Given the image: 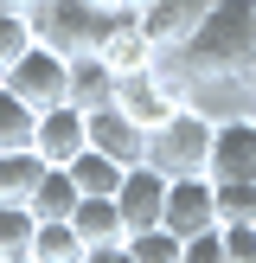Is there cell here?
<instances>
[{"label": "cell", "mask_w": 256, "mask_h": 263, "mask_svg": "<svg viewBox=\"0 0 256 263\" xmlns=\"http://www.w3.org/2000/svg\"><path fill=\"white\" fill-rule=\"evenodd\" d=\"M199 90H250L256 77V0H218L199 32L173 51Z\"/></svg>", "instance_id": "cell-1"}, {"label": "cell", "mask_w": 256, "mask_h": 263, "mask_svg": "<svg viewBox=\"0 0 256 263\" xmlns=\"http://www.w3.org/2000/svg\"><path fill=\"white\" fill-rule=\"evenodd\" d=\"M211 122L218 116L205 103H186L179 116H166L147 135V161L160 174H205V161H211Z\"/></svg>", "instance_id": "cell-2"}, {"label": "cell", "mask_w": 256, "mask_h": 263, "mask_svg": "<svg viewBox=\"0 0 256 263\" xmlns=\"http://www.w3.org/2000/svg\"><path fill=\"white\" fill-rule=\"evenodd\" d=\"M102 32H109V13L90 7V0H38V7H32V39L51 45L58 58H83V51H96Z\"/></svg>", "instance_id": "cell-3"}, {"label": "cell", "mask_w": 256, "mask_h": 263, "mask_svg": "<svg viewBox=\"0 0 256 263\" xmlns=\"http://www.w3.org/2000/svg\"><path fill=\"white\" fill-rule=\"evenodd\" d=\"M0 84H7L19 103H32V109L71 103V58H58L51 45H38V39H32V45L7 64V77H0Z\"/></svg>", "instance_id": "cell-4"}, {"label": "cell", "mask_w": 256, "mask_h": 263, "mask_svg": "<svg viewBox=\"0 0 256 263\" xmlns=\"http://www.w3.org/2000/svg\"><path fill=\"white\" fill-rule=\"evenodd\" d=\"M160 225L173 231V238H192V231L218 225V180H211V174H166Z\"/></svg>", "instance_id": "cell-5"}, {"label": "cell", "mask_w": 256, "mask_h": 263, "mask_svg": "<svg viewBox=\"0 0 256 263\" xmlns=\"http://www.w3.org/2000/svg\"><path fill=\"white\" fill-rule=\"evenodd\" d=\"M96 58L109 64L115 77H135V71H154V64H160V45L147 39V26H141L135 7H115L109 13V32H102V45H96Z\"/></svg>", "instance_id": "cell-6"}, {"label": "cell", "mask_w": 256, "mask_h": 263, "mask_svg": "<svg viewBox=\"0 0 256 263\" xmlns=\"http://www.w3.org/2000/svg\"><path fill=\"white\" fill-rule=\"evenodd\" d=\"M211 180H256V109L243 116H218L211 122Z\"/></svg>", "instance_id": "cell-7"}, {"label": "cell", "mask_w": 256, "mask_h": 263, "mask_svg": "<svg viewBox=\"0 0 256 263\" xmlns=\"http://www.w3.org/2000/svg\"><path fill=\"white\" fill-rule=\"evenodd\" d=\"M90 148V122L77 103H51V109H38V128H32V154L45 167H71L77 154Z\"/></svg>", "instance_id": "cell-8"}, {"label": "cell", "mask_w": 256, "mask_h": 263, "mask_svg": "<svg viewBox=\"0 0 256 263\" xmlns=\"http://www.w3.org/2000/svg\"><path fill=\"white\" fill-rule=\"evenodd\" d=\"M115 205H122L128 231L160 225V205H166V174H160L154 161H135V167L122 174V186H115Z\"/></svg>", "instance_id": "cell-9"}, {"label": "cell", "mask_w": 256, "mask_h": 263, "mask_svg": "<svg viewBox=\"0 0 256 263\" xmlns=\"http://www.w3.org/2000/svg\"><path fill=\"white\" fill-rule=\"evenodd\" d=\"M83 122H90V148L115 154L122 167L147 161V128H141V122H128L115 103H102V109H83Z\"/></svg>", "instance_id": "cell-10"}, {"label": "cell", "mask_w": 256, "mask_h": 263, "mask_svg": "<svg viewBox=\"0 0 256 263\" xmlns=\"http://www.w3.org/2000/svg\"><path fill=\"white\" fill-rule=\"evenodd\" d=\"M211 7H218V0H147V7H141V26H147V39L160 51H179L192 32H199V20Z\"/></svg>", "instance_id": "cell-11"}, {"label": "cell", "mask_w": 256, "mask_h": 263, "mask_svg": "<svg viewBox=\"0 0 256 263\" xmlns=\"http://www.w3.org/2000/svg\"><path fill=\"white\" fill-rule=\"evenodd\" d=\"M71 225H77V238H83V251L128 244V218H122V205H115V199H77Z\"/></svg>", "instance_id": "cell-12"}, {"label": "cell", "mask_w": 256, "mask_h": 263, "mask_svg": "<svg viewBox=\"0 0 256 263\" xmlns=\"http://www.w3.org/2000/svg\"><path fill=\"white\" fill-rule=\"evenodd\" d=\"M122 174H128V167L115 161V154H102V148H83V154L71 161V180H77V193H83V199H115Z\"/></svg>", "instance_id": "cell-13"}, {"label": "cell", "mask_w": 256, "mask_h": 263, "mask_svg": "<svg viewBox=\"0 0 256 263\" xmlns=\"http://www.w3.org/2000/svg\"><path fill=\"white\" fill-rule=\"evenodd\" d=\"M71 103H77V109H102V103H115V71L96 58V51L71 58Z\"/></svg>", "instance_id": "cell-14"}, {"label": "cell", "mask_w": 256, "mask_h": 263, "mask_svg": "<svg viewBox=\"0 0 256 263\" xmlns=\"http://www.w3.org/2000/svg\"><path fill=\"white\" fill-rule=\"evenodd\" d=\"M77 199H83V193H77L71 167H45L26 205H32V218H71V212H77Z\"/></svg>", "instance_id": "cell-15"}, {"label": "cell", "mask_w": 256, "mask_h": 263, "mask_svg": "<svg viewBox=\"0 0 256 263\" xmlns=\"http://www.w3.org/2000/svg\"><path fill=\"white\" fill-rule=\"evenodd\" d=\"M26 257H32V263H77V257H83V238H77L71 218H38Z\"/></svg>", "instance_id": "cell-16"}, {"label": "cell", "mask_w": 256, "mask_h": 263, "mask_svg": "<svg viewBox=\"0 0 256 263\" xmlns=\"http://www.w3.org/2000/svg\"><path fill=\"white\" fill-rule=\"evenodd\" d=\"M38 174H45V161L32 148H0V199H32Z\"/></svg>", "instance_id": "cell-17"}, {"label": "cell", "mask_w": 256, "mask_h": 263, "mask_svg": "<svg viewBox=\"0 0 256 263\" xmlns=\"http://www.w3.org/2000/svg\"><path fill=\"white\" fill-rule=\"evenodd\" d=\"M32 231H38L32 205L26 199H0V257H26L32 251Z\"/></svg>", "instance_id": "cell-18"}, {"label": "cell", "mask_w": 256, "mask_h": 263, "mask_svg": "<svg viewBox=\"0 0 256 263\" xmlns=\"http://www.w3.org/2000/svg\"><path fill=\"white\" fill-rule=\"evenodd\" d=\"M32 128H38V109L0 84V148H32Z\"/></svg>", "instance_id": "cell-19"}, {"label": "cell", "mask_w": 256, "mask_h": 263, "mask_svg": "<svg viewBox=\"0 0 256 263\" xmlns=\"http://www.w3.org/2000/svg\"><path fill=\"white\" fill-rule=\"evenodd\" d=\"M179 244H186V238H173L166 225L128 231V257H135V263H179Z\"/></svg>", "instance_id": "cell-20"}, {"label": "cell", "mask_w": 256, "mask_h": 263, "mask_svg": "<svg viewBox=\"0 0 256 263\" xmlns=\"http://www.w3.org/2000/svg\"><path fill=\"white\" fill-rule=\"evenodd\" d=\"M26 45H32V13H13V7H0V77H7V64L19 58Z\"/></svg>", "instance_id": "cell-21"}, {"label": "cell", "mask_w": 256, "mask_h": 263, "mask_svg": "<svg viewBox=\"0 0 256 263\" xmlns=\"http://www.w3.org/2000/svg\"><path fill=\"white\" fill-rule=\"evenodd\" d=\"M179 263H230V251H224V231H218V225L192 231V238L179 244Z\"/></svg>", "instance_id": "cell-22"}, {"label": "cell", "mask_w": 256, "mask_h": 263, "mask_svg": "<svg viewBox=\"0 0 256 263\" xmlns=\"http://www.w3.org/2000/svg\"><path fill=\"white\" fill-rule=\"evenodd\" d=\"M90 263H135V257H128V244H109V251H83Z\"/></svg>", "instance_id": "cell-23"}, {"label": "cell", "mask_w": 256, "mask_h": 263, "mask_svg": "<svg viewBox=\"0 0 256 263\" xmlns=\"http://www.w3.org/2000/svg\"><path fill=\"white\" fill-rule=\"evenodd\" d=\"M0 7H13V13H32V7H38V0H0Z\"/></svg>", "instance_id": "cell-24"}, {"label": "cell", "mask_w": 256, "mask_h": 263, "mask_svg": "<svg viewBox=\"0 0 256 263\" xmlns=\"http://www.w3.org/2000/svg\"><path fill=\"white\" fill-rule=\"evenodd\" d=\"M90 7H102V13H115V7H122V0H90Z\"/></svg>", "instance_id": "cell-25"}, {"label": "cell", "mask_w": 256, "mask_h": 263, "mask_svg": "<svg viewBox=\"0 0 256 263\" xmlns=\"http://www.w3.org/2000/svg\"><path fill=\"white\" fill-rule=\"evenodd\" d=\"M122 7H135V13H141V7H147V0H122Z\"/></svg>", "instance_id": "cell-26"}, {"label": "cell", "mask_w": 256, "mask_h": 263, "mask_svg": "<svg viewBox=\"0 0 256 263\" xmlns=\"http://www.w3.org/2000/svg\"><path fill=\"white\" fill-rule=\"evenodd\" d=\"M0 263H32V257H0Z\"/></svg>", "instance_id": "cell-27"}, {"label": "cell", "mask_w": 256, "mask_h": 263, "mask_svg": "<svg viewBox=\"0 0 256 263\" xmlns=\"http://www.w3.org/2000/svg\"><path fill=\"white\" fill-rule=\"evenodd\" d=\"M243 263H256V251H250V257H243Z\"/></svg>", "instance_id": "cell-28"}, {"label": "cell", "mask_w": 256, "mask_h": 263, "mask_svg": "<svg viewBox=\"0 0 256 263\" xmlns=\"http://www.w3.org/2000/svg\"><path fill=\"white\" fill-rule=\"evenodd\" d=\"M77 263H90V257H77Z\"/></svg>", "instance_id": "cell-29"}, {"label": "cell", "mask_w": 256, "mask_h": 263, "mask_svg": "<svg viewBox=\"0 0 256 263\" xmlns=\"http://www.w3.org/2000/svg\"><path fill=\"white\" fill-rule=\"evenodd\" d=\"M250 90H256V77H250Z\"/></svg>", "instance_id": "cell-30"}]
</instances>
